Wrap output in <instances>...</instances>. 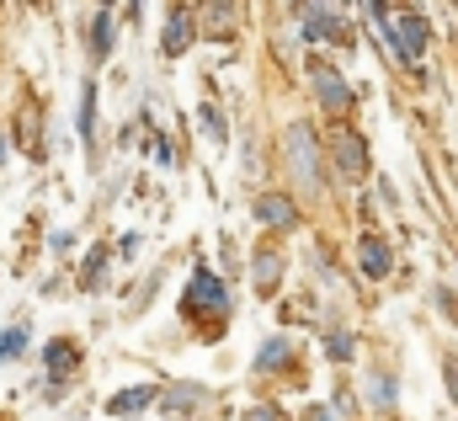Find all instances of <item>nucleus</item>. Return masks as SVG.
<instances>
[{
	"label": "nucleus",
	"mask_w": 458,
	"mask_h": 421,
	"mask_svg": "<svg viewBox=\"0 0 458 421\" xmlns=\"http://www.w3.org/2000/svg\"><path fill=\"white\" fill-rule=\"evenodd\" d=\"M283 144H288V171H293L299 193L304 198H326V171H320V139H315V128L310 123H288Z\"/></svg>",
	"instance_id": "f257e3e1"
},
{
	"label": "nucleus",
	"mask_w": 458,
	"mask_h": 421,
	"mask_svg": "<svg viewBox=\"0 0 458 421\" xmlns=\"http://www.w3.org/2000/svg\"><path fill=\"white\" fill-rule=\"evenodd\" d=\"M384 32H389V48L400 54V64H416L421 54H427V43H432V27H427V16H416V11H384Z\"/></svg>",
	"instance_id": "f03ea898"
},
{
	"label": "nucleus",
	"mask_w": 458,
	"mask_h": 421,
	"mask_svg": "<svg viewBox=\"0 0 458 421\" xmlns=\"http://www.w3.org/2000/svg\"><path fill=\"white\" fill-rule=\"evenodd\" d=\"M219 310H229V288L214 278V267H198L187 294H182V315L198 320V315H219Z\"/></svg>",
	"instance_id": "7ed1b4c3"
},
{
	"label": "nucleus",
	"mask_w": 458,
	"mask_h": 421,
	"mask_svg": "<svg viewBox=\"0 0 458 421\" xmlns=\"http://www.w3.org/2000/svg\"><path fill=\"white\" fill-rule=\"evenodd\" d=\"M192 43H198V16H192L187 5H176V11L165 16V32H160V54L182 59V54H187Z\"/></svg>",
	"instance_id": "20e7f679"
},
{
	"label": "nucleus",
	"mask_w": 458,
	"mask_h": 421,
	"mask_svg": "<svg viewBox=\"0 0 458 421\" xmlns=\"http://www.w3.org/2000/svg\"><path fill=\"white\" fill-rule=\"evenodd\" d=\"M310 75H315V97H320L326 112H346V107H352V91H346V81L336 75V64L315 59V64H310Z\"/></svg>",
	"instance_id": "39448f33"
},
{
	"label": "nucleus",
	"mask_w": 458,
	"mask_h": 421,
	"mask_svg": "<svg viewBox=\"0 0 458 421\" xmlns=\"http://www.w3.org/2000/svg\"><path fill=\"white\" fill-rule=\"evenodd\" d=\"M299 21H304V38H336V43L352 38V32H342V11L336 5H304Z\"/></svg>",
	"instance_id": "423d86ee"
},
{
	"label": "nucleus",
	"mask_w": 458,
	"mask_h": 421,
	"mask_svg": "<svg viewBox=\"0 0 458 421\" xmlns=\"http://www.w3.org/2000/svg\"><path fill=\"white\" fill-rule=\"evenodd\" d=\"M155 400H160V390H155V384H133V390H117L113 400H107V417H144Z\"/></svg>",
	"instance_id": "0eeeda50"
},
{
	"label": "nucleus",
	"mask_w": 458,
	"mask_h": 421,
	"mask_svg": "<svg viewBox=\"0 0 458 421\" xmlns=\"http://www.w3.org/2000/svg\"><path fill=\"white\" fill-rule=\"evenodd\" d=\"M336 166H342V176H352V182L368 171V144H362L352 128H342V133H336Z\"/></svg>",
	"instance_id": "6e6552de"
},
{
	"label": "nucleus",
	"mask_w": 458,
	"mask_h": 421,
	"mask_svg": "<svg viewBox=\"0 0 458 421\" xmlns=\"http://www.w3.org/2000/svg\"><path fill=\"white\" fill-rule=\"evenodd\" d=\"M256 219H261V224H272V229H299V209H293L283 193L256 198Z\"/></svg>",
	"instance_id": "1a4fd4ad"
},
{
	"label": "nucleus",
	"mask_w": 458,
	"mask_h": 421,
	"mask_svg": "<svg viewBox=\"0 0 458 421\" xmlns=\"http://www.w3.org/2000/svg\"><path fill=\"white\" fill-rule=\"evenodd\" d=\"M43 363H48V379H64V374H75V363H81V347H75L70 336H54V341L43 347Z\"/></svg>",
	"instance_id": "9d476101"
},
{
	"label": "nucleus",
	"mask_w": 458,
	"mask_h": 421,
	"mask_svg": "<svg viewBox=\"0 0 458 421\" xmlns=\"http://www.w3.org/2000/svg\"><path fill=\"white\" fill-rule=\"evenodd\" d=\"M357 251H362V272H368V278H384V272H389V245H384L378 235H362Z\"/></svg>",
	"instance_id": "9b49d317"
},
{
	"label": "nucleus",
	"mask_w": 458,
	"mask_h": 421,
	"mask_svg": "<svg viewBox=\"0 0 458 421\" xmlns=\"http://www.w3.org/2000/svg\"><path fill=\"white\" fill-rule=\"evenodd\" d=\"M277 278H283V256H277V251H261V256H256V267H250L256 294H272V288H277Z\"/></svg>",
	"instance_id": "f8f14e48"
},
{
	"label": "nucleus",
	"mask_w": 458,
	"mask_h": 421,
	"mask_svg": "<svg viewBox=\"0 0 458 421\" xmlns=\"http://www.w3.org/2000/svg\"><path fill=\"white\" fill-rule=\"evenodd\" d=\"M113 38H117V16L113 11H97V16H91V54L107 59V54H113Z\"/></svg>",
	"instance_id": "ddd939ff"
},
{
	"label": "nucleus",
	"mask_w": 458,
	"mask_h": 421,
	"mask_svg": "<svg viewBox=\"0 0 458 421\" xmlns=\"http://www.w3.org/2000/svg\"><path fill=\"white\" fill-rule=\"evenodd\" d=\"M293 357V341L288 336H272V341H261V352H256V374H272V368H283Z\"/></svg>",
	"instance_id": "4468645a"
},
{
	"label": "nucleus",
	"mask_w": 458,
	"mask_h": 421,
	"mask_svg": "<svg viewBox=\"0 0 458 421\" xmlns=\"http://www.w3.org/2000/svg\"><path fill=\"white\" fill-rule=\"evenodd\" d=\"M81 139H86V144L97 139V86H91V81L81 86Z\"/></svg>",
	"instance_id": "2eb2a0df"
},
{
	"label": "nucleus",
	"mask_w": 458,
	"mask_h": 421,
	"mask_svg": "<svg viewBox=\"0 0 458 421\" xmlns=\"http://www.w3.org/2000/svg\"><path fill=\"white\" fill-rule=\"evenodd\" d=\"M203 400H208V395H203L198 384H176V390H165V406H171V411H187V406H203Z\"/></svg>",
	"instance_id": "dca6fc26"
},
{
	"label": "nucleus",
	"mask_w": 458,
	"mask_h": 421,
	"mask_svg": "<svg viewBox=\"0 0 458 421\" xmlns=\"http://www.w3.org/2000/svg\"><path fill=\"white\" fill-rule=\"evenodd\" d=\"M21 352H27V325L0 331V357H21Z\"/></svg>",
	"instance_id": "f3484780"
},
{
	"label": "nucleus",
	"mask_w": 458,
	"mask_h": 421,
	"mask_svg": "<svg viewBox=\"0 0 458 421\" xmlns=\"http://www.w3.org/2000/svg\"><path fill=\"white\" fill-rule=\"evenodd\" d=\"M102 267H107V251L97 245V251L86 256V272H81V288H97V278H102Z\"/></svg>",
	"instance_id": "a211bd4d"
},
{
	"label": "nucleus",
	"mask_w": 458,
	"mask_h": 421,
	"mask_svg": "<svg viewBox=\"0 0 458 421\" xmlns=\"http://www.w3.org/2000/svg\"><path fill=\"white\" fill-rule=\"evenodd\" d=\"M326 352H331V357H336V363H346V357H352V352H357V341H352V336H346V331H331V336H326Z\"/></svg>",
	"instance_id": "6ab92c4d"
},
{
	"label": "nucleus",
	"mask_w": 458,
	"mask_h": 421,
	"mask_svg": "<svg viewBox=\"0 0 458 421\" xmlns=\"http://www.w3.org/2000/svg\"><path fill=\"white\" fill-rule=\"evenodd\" d=\"M203 128H208L214 139H229V128H225V117H219V107H203Z\"/></svg>",
	"instance_id": "aec40b11"
},
{
	"label": "nucleus",
	"mask_w": 458,
	"mask_h": 421,
	"mask_svg": "<svg viewBox=\"0 0 458 421\" xmlns=\"http://www.w3.org/2000/svg\"><path fill=\"white\" fill-rule=\"evenodd\" d=\"M443 379H448V395L458 400V357H448V363H443Z\"/></svg>",
	"instance_id": "412c9836"
},
{
	"label": "nucleus",
	"mask_w": 458,
	"mask_h": 421,
	"mask_svg": "<svg viewBox=\"0 0 458 421\" xmlns=\"http://www.w3.org/2000/svg\"><path fill=\"white\" fill-rule=\"evenodd\" d=\"M373 395H378V406H394V384H389V379H378Z\"/></svg>",
	"instance_id": "4be33fe9"
},
{
	"label": "nucleus",
	"mask_w": 458,
	"mask_h": 421,
	"mask_svg": "<svg viewBox=\"0 0 458 421\" xmlns=\"http://www.w3.org/2000/svg\"><path fill=\"white\" fill-rule=\"evenodd\" d=\"M245 421H283V417H277L272 406H256V411H250V417H245Z\"/></svg>",
	"instance_id": "5701e85b"
},
{
	"label": "nucleus",
	"mask_w": 458,
	"mask_h": 421,
	"mask_svg": "<svg viewBox=\"0 0 458 421\" xmlns=\"http://www.w3.org/2000/svg\"><path fill=\"white\" fill-rule=\"evenodd\" d=\"M310 421H331V417H326V411H315V417H310Z\"/></svg>",
	"instance_id": "b1692460"
}]
</instances>
